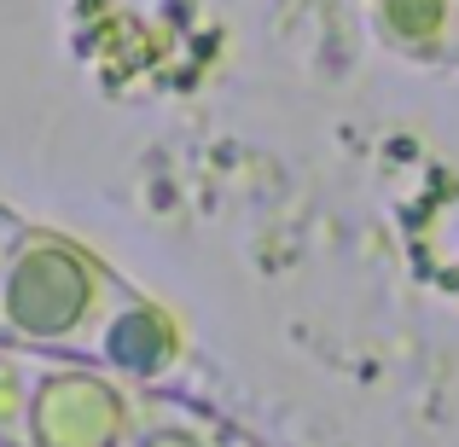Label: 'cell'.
I'll use <instances>...</instances> for the list:
<instances>
[{
    "label": "cell",
    "instance_id": "cell-6",
    "mask_svg": "<svg viewBox=\"0 0 459 447\" xmlns=\"http://www.w3.org/2000/svg\"><path fill=\"white\" fill-rule=\"evenodd\" d=\"M23 233V215H12L6 203H0V262H6V250H12V238Z\"/></svg>",
    "mask_w": 459,
    "mask_h": 447
},
{
    "label": "cell",
    "instance_id": "cell-1",
    "mask_svg": "<svg viewBox=\"0 0 459 447\" xmlns=\"http://www.w3.org/2000/svg\"><path fill=\"white\" fill-rule=\"evenodd\" d=\"M152 390L88 355L0 348V447H134Z\"/></svg>",
    "mask_w": 459,
    "mask_h": 447
},
{
    "label": "cell",
    "instance_id": "cell-4",
    "mask_svg": "<svg viewBox=\"0 0 459 447\" xmlns=\"http://www.w3.org/2000/svg\"><path fill=\"white\" fill-rule=\"evenodd\" d=\"M372 35L419 64H459V0H372Z\"/></svg>",
    "mask_w": 459,
    "mask_h": 447
},
{
    "label": "cell",
    "instance_id": "cell-5",
    "mask_svg": "<svg viewBox=\"0 0 459 447\" xmlns=\"http://www.w3.org/2000/svg\"><path fill=\"white\" fill-rule=\"evenodd\" d=\"M233 436H238V425L221 418L215 407L175 395V390H152V407H146V425H140L134 447H233Z\"/></svg>",
    "mask_w": 459,
    "mask_h": 447
},
{
    "label": "cell",
    "instance_id": "cell-3",
    "mask_svg": "<svg viewBox=\"0 0 459 447\" xmlns=\"http://www.w3.org/2000/svg\"><path fill=\"white\" fill-rule=\"evenodd\" d=\"M88 360H100L105 372L128 383H146V390H169V378L186 360V331L180 320L163 308L157 297H146L134 279L123 285V297L105 308L100 331L88 343Z\"/></svg>",
    "mask_w": 459,
    "mask_h": 447
},
{
    "label": "cell",
    "instance_id": "cell-2",
    "mask_svg": "<svg viewBox=\"0 0 459 447\" xmlns=\"http://www.w3.org/2000/svg\"><path fill=\"white\" fill-rule=\"evenodd\" d=\"M123 273L58 227L23 221L0 262V348L88 355L105 308L123 297Z\"/></svg>",
    "mask_w": 459,
    "mask_h": 447
}]
</instances>
